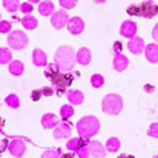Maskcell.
I'll list each match as a JSON object with an SVG mask.
<instances>
[{
  "label": "cell",
  "instance_id": "1",
  "mask_svg": "<svg viewBox=\"0 0 158 158\" xmlns=\"http://www.w3.org/2000/svg\"><path fill=\"white\" fill-rule=\"evenodd\" d=\"M54 59H56V65L59 67V70L67 73L71 71L75 66L77 53L74 52L71 46H61L57 49Z\"/></svg>",
  "mask_w": 158,
  "mask_h": 158
},
{
  "label": "cell",
  "instance_id": "2",
  "mask_svg": "<svg viewBox=\"0 0 158 158\" xmlns=\"http://www.w3.org/2000/svg\"><path fill=\"white\" fill-rule=\"evenodd\" d=\"M77 129H78L79 136L82 138L88 140L90 137L95 136L99 132V129H100V123H99V120L95 116H86L78 121Z\"/></svg>",
  "mask_w": 158,
  "mask_h": 158
},
{
  "label": "cell",
  "instance_id": "3",
  "mask_svg": "<svg viewBox=\"0 0 158 158\" xmlns=\"http://www.w3.org/2000/svg\"><path fill=\"white\" fill-rule=\"evenodd\" d=\"M123 99L117 94H110L102 102V108L107 115H118L123 110Z\"/></svg>",
  "mask_w": 158,
  "mask_h": 158
},
{
  "label": "cell",
  "instance_id": "4",
  "mask_svg": "<svg viewBox=\"0 0 158 158\" xmlns=\"http://www.w3.org/2000/svg\"><path fill=\"white\" fill-rule=\"evenodd\" d=\"M28 36L21 31H15L11 32L8 36V44L9 46L16 49V50H20V49H24L28 45Z\"/></svg>",
  "mask_w": 158,
  "mask_h": 158
},
{
  "label": "cell",
  "instance_id": "5",
  "mask_svg": "<svg viewBox=\"0 0 158 158\" xmlns=\"http://www.w3.org/2000/svg\"><path fill=\"white\" fill-rule=\"evenodd\" d=\"M73 81H74L73 74H59V75L52 82H53V85L57 87V94L61 95V94H63L66 91V87L71 85Z\"/></svg>",
  "mask_w": 158,
  "mask_h": 158
},
{
  "label": "cell",
  "instance_id": "6",
  "mask_svg": "<svg viewBox=\"0 0 158 158\" xmlns=\"http://www.w3.org/2000/svg\"><path fill=\"white\" fill-rule=\"evenodd\" d=\"M50 21H52V25L56 29H62L66 24H69L70 19H69V15L66 11H57L53 13Z\"/></svg>",
  "mask_w": 158,
  "mask_h": 158
},
{
  "label": "cell",
  "instance_id": "7",
  "mask_svg": "<svg viewBox=\"0 0 158 158\" xmlns=\"http://www.w3.org/2000/svg\"><path fill=\"white\" fill-rule=\"evenodd\" d=\"M8 149L13 157L21 158L24 156V153H25V144H24L21 140H13V141H11Z\"/></svg>",
  "mask_w": 158,
  "mask_h": 158
},
{
  "label": "cell",
  "instance_id": "8",
  "mask_svg": "<svg viewBox=\"0 0 158 158\" xmlns=\"http://www.w3.org/2000/svg\"><path fill=\"white\" fill-rule=\"evenodd\" d=\"M54 138L57 140H62V138H67L71 135V127L70 124H66V123H59L54 129Z\"/></svg>",
  "mask_w": 158,
  "mask_h": 158
},
{
  "label": "cell",
  "instance_id": "9",
  "mask_svg": "<svg viewBox=\"0 0 158 158\" xmlns=\"http://www.w3.org/2000/svg\"><path fill=\"white\" fill-rule=\"evenodd\" d=\"M88 150H90V154L95 158H104L106 157V148L98 141L88 142Z\"/></svg>",
  "mask_w": 158,
  "mask_h": 158
},
{
  "label": "cell",
  "instance_id": "10",
  "mask_svg": "<svg viewBox=\"0 0 158 158\" xmlns=\"http://www.w3.org/2000/svg\"><path fill=\"white\" fill-rule=\"evenodd\" d=\"M67 28L71 34H81L85 29V23L81 17H71L67 24Z\"/></svg>",
  "mask_w": 158,
  "mask_h": 158
},
{
  "label": "cell",
  "instance_id": "11",
  "mask_svg": "<svg viewBox=\"0 0 158 158\" xmlns=\"http://www.w3.org/2000/svg\"><path fill=\"white\" fill-rule=\"evenodd\" d=\"M141 6V11H142V16L152 19L158 13V8H157V3L154 2H144Z\"/></svg>",
  "mask_w": 158,
  "mask_h": 158
},
{
  "label": "cell",
  "instance_id": "12",
  "mask_svg": "<svg viewBox=\"0 0 158 158\" xmlns=\"http://www.w3.org/2000/svg\"><path fill=\"white\" fill-rule=\"evenodd\" d=\"M137 32V25L133 21H124L121 24V28H120V33L123 34L124 37H128V38H133L135 34Z\"/></svg>",
  "mask_w": 158,
  "mask_h": 158
},
{
  "label": "cell",
  "instance_id": "13",
  "mask_svg": "<svg viewBox=\"0 0 158 158\" xmlns=\"http://www.w3.org/2000/svg\"><path fill=\"white\" fill-rule=\"evenodd\" d=\"M128 49L133 53V54H141L142 50L145 49V42L144 40L140 37H133L129 42H128Z\"/></svg>",
  "mask_w": 158,
  "mask_h": 158
},
{
  "label": "cell",
  "instance_id": "14",
  "mask_svg": "<svg viewBox=\"0 0 158 158\" xmlns=\"http://www.w3.org/2000/svg\"><path fill=\"white\" fill-rule=\"evenodd\" d=\"M41 124L45 129H50V128H56L59 124V121L54 113H45L41 118Z\"/></svg>",
  "mask_w": 158,
  "mask_h": 158
},
{
  "label": "cell",
  "instance_id": "15",
  "mask_svg": "<svg viewBox=\"0 0 158 158\" xmlns=\"http://www.w3.org/2000/svg\"><path fill=\"white\" fill-rule=\"evenodd\" d=\"M145 56L146 59L152 63H157L158 62V45L156 44H150L145 48Z\"/></svg>",
  "mask_w": 158,
  "mask_h": 158
},
{
  "label": "cell",
  "instance_id": "16",
  "mask_svg": "<svg viewBox=\"0 0 158 158\" xmlns=\"http://www.w3.org/2000/svg\"><path fill=\"white\" fill-rule=\"evenodd\" d=\"M77 61L81 63V65H83V66L88 65L90 61H91V52L88 50L87 48L79 49V50L77 52Z\"/></svg>",
  "mask_w": 158,
  "mask_h": 158
},
{
  "label": "cell",
  "instance_id": "17",
  "mask_svg": "<svg viewBox=\"0 0 158 158\" xmlns=\"http://www.w3.org/2000/svg\"><path fill=\"white\" fill-rule=\"evenodd\" d=\"M128 58L123 54H116L115 58H113V67H115L116 71H124L127 66H128Z\"/></svg>",
  "mask_w": 158,
  "mask_h": 158
},
{
  "label": "cell",
  "instance_id": "18",
  "mask_svg": "<svg viewBox=\"0 0 158 158\" xmlns=\"http://www.w3.org/2000/svg\"><path fill=\"white\" fill-rule=\"evenodd\" d=\"M67 149L69 150H74V152H78L81 148H85V146H88V142L86 138H73L67 142Z\"/></svg>",
  "mask_w": 158,
  "mask_h": 158
},
{
  "label": "cell",
  "instance_id": "19",
  "mask_svg": "<svg viewBox=\"0 0 158 158\" xmlns=\"http://www.w3.org/2000/svg\"><path fill=\"white\" fill-rule=\"evenodd\" d=\"M33 63L36 66H45L48 63L46 54L41 49H34L33 50Z\"/></svg>",
  "mask_w": 158,
  "mask_h": 158
},
{
  "label": "cell",
  "instance_id": "20",
  "mask_svg": "<svg viewBox=\"0 0 158 158\" xmlns=\"http://www.w3.org/2000/svg\"><path fill=\"white\" fill-rule=\"evenodd\" d=\"M67 98H69V102L73 103V104H82L83 103V94L79 91V90H71L67 92Z\"/></svg>",
  "mask_w": 158,
  "mask_h": 158
},
{
  "label": "cell",
  "instance_id": "21",
  "mask_svg": "<svg viewBox=\"0 0 158 158\" xmlns=\"http://www.w3.org/2000/svg\"><path fill=\"white\" fill-rule=\"evenodd\" d=\"M54 11V6H53V3L52 2H42V3H40V6H38V12L42 15V16H50V15L53 13Z\"/></svg>",
  "mask_w": 158,
  "mask_h": 158
},
{
  "label": "cell",
  "instance_id": "22",
  "mask_svg": "<svg viewBox=\"0 0 158 158\" xmlns=\"http://www.w3.org/2000/svg\"><path fill=\"white\" fill-rule=\"evenodd\" d=\"M23 71H24V65L21 61H13L11 65H9V73L15 77L21 75Z\"/></svg>",
  "mask_w": 158,
  "mask_h": 158
},
{
  "label": "cell",
  "instance_id": "23",
  "mask_svg": "<svg viewBox=\"0 0 158 158\" xmlns=\"http://www.w3.org/2000/svg\"><path fill=\"white\" fill-rule=\"evenodd\" d=\"M21 23H23V25L27 29H29V31L34 29V28L37 27V24H38L37 20L34 19L33 16H31V15H25V16L21 19Z\"/></svg>",
  "mask_w": 158,
  "mask_h": 158
},
{
  "label": "cell",
  "instance_id": "24",
  "mask_svg": "<svg viewBox=\"0 0 158 158\" xmlns=\"http://www.w3.org/2000/svg\"><path fill=\"white\" fill-rule=\"evenodd\" d=\"M58 66L56 65V63H50V65H48L46 67V70H45V77L49 78V79H52V81H54L59 74H58Z\"/></svg>",
  "mask_w": 158,
  "mask_h": 158
},
{
  "label": "cell",
  "instance_id": "25",
  "mask_svg": "<svg viewBox=\"0 0 158 158\" xmlns=\"http://www.w3.org/2000/svg\"><path fill=\"white\" fill-rule=\"evenodd\" d=\"M3 6L6 7L7 11H9V12H16V11H19V9H20L21 4H20L17 0H4Z\"/></svg>",
  "mask_w": 158,
  "mask_h": 158
},
{
  "label": "cell",
  "instance_id": "26",
  "mask_svg": "<svg viewBox=\"0 0 158 158\" xmlns=\"http://www.w3.org/2000/svg\"><path fill=\"white\" fill-rule=\"evenodd\" d=\"M11 58H12V53H11L9 49H7V48L0 49V63H2V65L8 63L9 61H11Z\"/></svg>",
  "mask_w": 158,
  "mask_h": 158
},
{
  "label": "cell",
  "instance_id": "27",
  "mask_svg": "<svg viewBox=\"0 0 158 158\" xmlns=\"http://www.w3.org/2000/svg\"><path fill=\"white\" fill-rule=\"evenodd\" d=\"M6 104L9 106L11 108H19L20 107V100L17 95H15V94H11V95H8L6 98Z\"/></svg>",
  "mask_w": 158,
  "mask_h": 158
},
{
  "label": "cell",
  "instance_id": "28",
  "mask_svg": "<svg viewBox=\"0 0 158 158\" xmlns=\"http://www.w3.org/2000/svg\"><path fill=\"white\" fill-rule=\"evenodd\" d=\"M118 148H120V141L116 137H111L110 140L107 141V149L110 152H117Z\"/></svg>",
  "mask_w": 158,
  "mask_h": 158
},
{
  "label": "cell",
  "instance_id": "29",
  "mask_svg": "<svg viewBox=\"0 0 158 158\" xmlns=\"http://www.w3.org/2000/svg\"><path fill=\"white\" fill-rule=\"evenodd\" d=\"M91 85L95 88H100L104 85V78H103L100 74H95V75L91 77Z\"/></svg>",
  "mask_w": 158,
  "mask_h": 158
},
{
  "label": "cell",
  "instance_id": "30",
  "mask_svg": "<svg viewBox=\"0 0 158 158\" xmlns=\"http://www.w3.org/2000/svg\"><path fill=\"white\" fill-rule=\"evenodd\" d=\"M74 115V108L71 106H63L61 108V116L63 120H67L69 117H71Z\"/></svg>",
  "mask_w": 158,
  "mask_h": 158
},
{
  "label": "cell",
  "instance_id": "31",
  "mask_svg": "<svg viewBox=\"0 0 158 158\" xmlns=\"http://www.w3.org/2000/svg\"><path fill=\"white\" fill-rule=\"evenodd\" d=\"M61 149H56V150H46L42 153L41 158H61Z\"/></svg>",
  "mask_w": 158,
  "mask_h": 158
},
{
  "label": "cell",
  "instance_id": "32",
  "mask_svg": "<svg viewBox=\"0 0 158 158\" xmlns=\"http://www.w3.org/2000/svg\"><path fill=\"white\" fill-rule=\"evenodd\" d=\"M128 15H132V16H142V11H141V6L140 4H135V6H131L128 8Z\"/></svg>",
  "mask_w": 158,
  "mask_h": 158
},
{
  "label": "cell",
  "instance_id": "33",
  "mask_svg": "<svg viewBox=\"0 0 158 158\" xmlns=\"http://www.w3.org/2000/svg\"><path fill=\"white\" fill-rule=\"evenodd\" d=\"M148 136L158 138V123H153V124L150 125L149 131H148Z\"/></svg>",
  "mask_w": 158,
  "mask_h": 158
},
{
  "label": "cell",
  "instance_id": "34",
  "mask_svg": "<svg viewBox=\"0 0 158 158\" xmlns=\"http://www.w3.org/2000/svg\"><path fill=\"white\" fill-rule=\"evenodd\" d=\"M9 31H11V23L7 21V20H2V21H0V32L7 33Z\"/></svg>",
  "mask_w": 158,
  "mask_h": 158
},
{
  "label": "cell",
  "instance_id": "35",
  "mask_svg": "<svg viewBox=\"0 0 158 158\" xmlns=\"http://www.w3.org/2000/svg\"><path fill=\"white\" fill-rule=\"evenodd\" d=\"M20 11H21L23 13L28 15V13H31V12L33 11V7H32L31 3H23L21 7H20Z\"/></svg>",
  "mask_w": 158,
  "mask_h": 158
},
{
  "label": "cell",
  "instance_id": "36",
  "mask_svg": "<svg viewBox=\"0 0 158 158\" xmlns=\"http://www.w3.org/2000/svg\"><path fill=\"white\" fill-rule=\"evenodd\" d=\"M77 154L79 158H88V154H90V150H88V146H85V148H81Z\"/></svg>",
  "mask_w": 158,
  "mask_h": 158
},
{
  "label": "cell",
  "instance_id": "37",
  "mask_svg": "<svg viewBox=\"0 0 158 158\" xmlns=\"http://www.w3.org/2000/svg\"><path fill=\"white\" fill-rule=\"evenodd\" d=\"M59 4H61L62 7H65V8H73V7H75L77 2L75 0H61Z\"/></svg>",
  "mask_w": 158,
  "mask_h": 158
},
{
  "label": "cell",
  "instance_id": "38",
  "mask_svg": "<svg viewBox=\"0 0 158 158\" xmlns=\"http://www.w3.org/2000/svg\"><path fill=\"white\" fill-rule=\"evenodd\" d=\"M41 95H42L41 88H40V90H34V91L32 92V100H33V102H37L38 99L41 98Z\"/></svg>",
  "mask_w": 158,
  "mask_h": 158
},
{
  "label": "cell",
  "instance_id": "39",
  "mask_svg": "<svg viewBox=\"0 0 158 158\" xmlns=\"http://www.w3.org/2000/svg\"><path fill=\"white\" fill-rule=\"evenodd\" d=\"M41 91H42V95H46V96L53 95V88H50V87H42Z\"/></svg>",
  "mask_w": 158,
  "mask_h": 158
},
{
  "label": "cell",
  "instance_id": "40",
  "mask_svg": "<svg viewBox=\"0 0 158 158\" xmlns=\"http://www.w3.org/2000/svg\"><path fill=\"white\" fill-rule=\"evenodd\" d=\"M113 50H115V53L116 54H118V53H121V50H123V46H121V42H115V45H113Z\"/></svg>",
  "mask_w": 158,
  "mask_h": 158
},
{
  "label": "cell",
  "instance_id": "41",
  "mask_svg": "<svg viewBox=\"0 0 158 158\" xmlns=\"http://www.w3.org/2000/svg\"><path fill=\"white\" fill-rule=\"evenodd\" d=\"M152 34H153V38H154L156 41L158 42V24H157V25H156L154 28H153V32H152Z\"/></svg>",
  "mask_w": 158,
  "mask_h": 158
},
{
  "label": "cell",
  "instance_id": "42",
  "mask_svg": "<svg viewBox=\"0 0 158 158\" xmlns=\"http://www.w3.org/2000/svg\"><path fill=\"white\" fill-rule=\"evenodd\" d=\"M144 91H145V92H153V91H154V87H152V86H149V85H146V86L144 87Z\"/></svg>",
  "mask_w": 158,
  "mask_h": 158
},
{
  "label": "cell",
  "instance_id": "43",
  "mask_svg": "<svg viewBox=\"0 0 158 158\" xmlns=\"http://www.w3.org/2000/svg\"><path fill=\"white\" fill-rule=\"evenodd\" d=\"M117 158H135L133 156H128V154H121V156H118Z\"/></svg>",
  "mask_w": 158,
  "mask_h": 158
},
{
  "label": "cell",
  "instance_id": "44",
  "mask_svg": "<svg viewBox=\"0 0 158 158\" xmlns=\"http://www.w3.org/2000/svg\"><path fill=\"white\" fill-rule=\"evenodd\" d=\"M61 158H74V154H63L61 156Z\"/></svg>",
  "mask_w": 158,
  "mask_h": 158
},
{
  "label": "cell",
  "instance_id": "45",
  "mask_svg": "<svg viewBox=\"0 0 158 158\" xmlns=\"http://www.w3.org/2000/svg\"><path fill=\"white\" fill-rule=\"evenodd\" d=\"M157 8H158V3H157Z\"/></svg>",
  "mask_w": 158,
  "mask_h": 158
},
{
  "label": "cell",
  "instance_id": "46",
  "mask_svg": "<svg viewBox=\"0 0 158 158\" xmlns=\"http://www.w3.org/2000/svg\"><path fill=\"white\" fill-rule=\"evenodd\" d=\"M156 158H158V156H157V157H156Z\"/></svg>",
  "mask_w": 158,
  "mask_h": 158
}]
</instances>
